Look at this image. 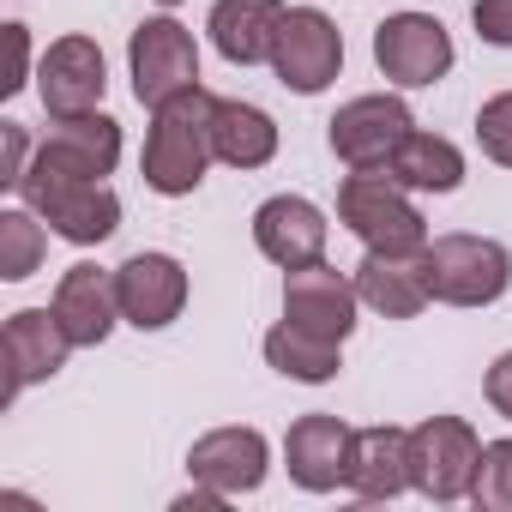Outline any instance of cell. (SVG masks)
Masks as SVG:
<instances>
[{
  "label": "cell",
  "instance_id": "obj_1",
  "mask_svg": "<svg viewBox=\"0 0 512 512\" xmlns=\"http://www.w3.org/2000/svg\"><path fill=\"white\" fill-rule=\"evenodd\" d=\"M211 91L193 85L181 97H169L163 109H151V133H145V187L163 193V199H187L199 181H205V163L217 157L211 151Z\"/></svg>",
  "mask_w": 512,
  "mask_h": 512
},
{
  "label": "cell",
  "instance_id": "obj_2",
  "mask_svg": "<svg viewBox=\"0 0 512 512\" xmlns=\"http://www.w3.org/2000/svg\"><path fill=\"white\" fill-rule=\"evenodd\" d=\"M338 217L374 253H422L428 247V223L410 205V187H398L386 169H350L338 187Z\"/></svg>",
  "mask_w": 512,
  "mask_h": 512
},
{
  "label": "cell",
  "instance_id": "obj_3",
  "mask_svg": "<svg viewBox=\"0 0 512 512\" xmlns=\"http://www.w3.org/2000/svg\"><path fill=\"white\" fill-rule=\"evenodd\" d=\"M422 278H428V296L446 302V308H488L506 296L512 284V253L488 235H434L422 247Z\"/></svg>",
  "mask_w": 512,
  "mask_h": 512
},
{
  "label": "cell",
  "instance_id": "obj_4",
  "mask_svg": "<svg viewBox=\"0 0 512 512\" xmlns=\"http://www.w3.org/2000/svg\"><path fill=\"white\" fill-rule=\"evenodd\" d=\"M19 193L73 247H97L121 229V199L109 193V181H73V175H49V169H25Z\"/></svg>",
  "mask_w": 512,
  "mask_h": 512
},
{
  "label": "cell",
  "instance_id": "obj_5",
  "mask_svg": "<svg viewBox=\"0 0 512 512\" xmlns=\"http://www.w3.org/2000/svg\"><path fill=\"white\" fill-rule=\"evenodd\" d=\"M482 470V440L464 416H428L410 428V488L422 500H464Z\"/></svg>",
  "mask_w": 512,
  "mask_h": 512
},
{
  "label": "cell",
  "instance_id": "obj_6",
  "mask_svg": "<svg viewBox=\"0 0 512 512\" xmlns=\"http://www.w3.org/2000/svg\"><path fill=\"white\" fill-rule=\"evenodd\" d=\"M127 67H133V97L145 109H163L169 97L199 85V49L193 31L175 19H145L127 43Z\"/></svg>",
  "mask_w": 512,
  "mask_h": 512
},
{
  "label": "cell",
  "instance_id": "obj_7",
  "mask_svg": "<svg viewBox=\"0 0 512 512\" xmlns=\"http://www.w3.org/2000/svg\"><path fill=\"white\" fill-rule=\"evenodd\" d=\"M344 67V31L320 13V7H290L278 49H272V73L296 91V97H320Z\"/></svg>",
  "mask_w": 512,
  "mask_h": 512
},
{
  "label": "cell",
  "instance_id": "obj_8",
  "mask_svg": "<svg viewBox=\"0 0 512 512\" xmlns=\"http://www.w3.org/2000/svg\"><path fill=\"white\" fill-rule=\"evenodd\" d=\"M374 67L404 85V91H422V85H440L452 73V37L440 19L428 13H398L374 31Z\"/></svg>",
  "mask_w": 512,
  "mask_h": 512
},
{
  "label": "cell",
  "instance_id": "obj_9",
  "mask_svg": "<svg viewBox=\"0 0 512 512\" xmlns=\"http://www.w3.org/2000/svg\"><path fill=\"white\" fill-rule=\"evenodd\" d=\"M416 133L410 109L398 97H356L344 103L332 121H326V139H332V157L344 169H386L392 151Z\"/></svg>",
  "mask_w": 512,
  "mask_h": 512
},
{
  "label": "cell",
  "instance_id": "obj_10",
  "mask_svg": "<svg viewBox=\"0 0 512 512\" xmlns=\"http://www.w3.org/2000/svg\"><path fill=\"white\" fill-rule=\"evenodd\" d=\"M115 163H121V121H109L103 109H91V115H55L49 139L31 157V169L73 175V181H103V175H115Z\"/></svg>",
  "mask_w": 512,
  "mask_h": 512
},
{
  "label": "cell",
  "instance_id": "obj_11",
  "mask_svg": "<svg viewBox=\"0 0 512 512\" xmlns=\"http://www.w3.org/2000/svg\"><path fill=\"white\" fill-rule=\"evenodd\" d=\"M115 290H121V320L127 326L163 332L187 308V266L175 253H133L127 266H115Z\"/></svg>",
  "mask_w": 512,
  "mask_h": 512
},
{
  "label": "cell",
  "instance_id": "obj_12",
  "mask_svg": "<svg viewBox=\"0 0 512 512\" xmlns=\"http://www.w3.org/2000/svg\"><path fill=\"white\" fill-rule=\"evenodd\" d=\"M326 241H332V223L302 193H278V199H266L260 211H253V247H260L272 266H284V272L326 260Z\"/></svg>",
  "mask_w": 512,
  "mask_h": 512
},
{
  "label": "cell",
  "instance_id": "obj_13",
  "mask_svg": "<svg viewBox=\"0 0 512 512\" xmlns=\"http://www.w3.org/2000/svg\"><path fill=\"white\" fill-rule=\"evenodd\" d=\"M266 470H272V446H266L260 428H211L187 452V476L205 482V488H217L223 500L253 494V488L266 482Z\"/></svg>",
  "mask_w": 512,
  "mask_h": 512
},
{
  "label": "cell",
  "instance_id": "obj_14",
  "mask_svg": "<svg viewBox=\"0 0 512 512\" xmlns=\"http://www.w3.org/2000/svg\"><path fill=\"white\" fill-rule=\"evenodd\" d=\"M356 308H362L356 278L332 272L326 260L284 272V320H296V326H308V332H320V338H338V344H344V338L356 332Z\"/></svg>",
  "mask_w": 512,
  "mask_h": 512
},
{
  "label": "cell",
  "instance_id": "obj_15",
  "mask_svg": "<svg viewBox=\"0 0 512 512\" xmlns=\"http://www.w3.org/2000/svg\"><path fill=\"white\" fill-rule=\"evenodd\" d=\"M79 344L67 338V326L55 320V308H19L7 320V332H0V356H7V404L37 386V380H55L67 368Z\"/></svg>",
  "mask_w": 512,
  "mask_h": 512
},
{
  "label": "cell",
  "instance_id": "obj_16",
  "mask_svg": "<svg viewBox=\"0 0 512 512\" xmlns=\"http://www.w3.org/2000/svg\"><path fill=\"white\" fill-rule=\"evenodd\" d=\"M37 91H43V109L49 115H91L109 91V67H103V49L91 37H61L49 43L43 67H37Z\"/></svg>",
  "mask_w": 512,
  "mask_h": 512
},
{
  "label": "cell",
  "instance_id": "obj_17",
  "mask_svg": "<svg viewBox=\"0 0 512 512\" xmlns=\"http://www.w3.org/2000/svg\"><path fill=\"white\" fill-rule=\"evenodd\" d=\"M350 440H356V428H344L332 410H314V416L290 422V434H284V464H290V476H296L308 494H332V488L350 476Z\"/></svg>",
  "mask_w": 512,
  "mask_h": 512
},
{
  "label": "cell",
  "instance_id": "obj_18",
  "mask_svg": "<svg viewBox=\"0 0 512 512\" xmlns=\"http://www.w3.org/2000/svg\"><path fill=\"white\" fill-rule=\"evenodd\" d=\"M49 308H55V320L67 326V338L79 350H97L115 332V320H121L115 272H103V266H67V278L55 284V302Z\"/></svg>",
  "mask_w": 512,
  "mask_h": 512
},
{
  "label": "cell",
  "instance_id": "obj_19",
  "mask_svg": "<svg viewBox=\"0 0 512 512\" xmlns=\"http://www.w3.org/2000/svg\"><path fill=\"white\" fill-rule=\"evenodd\" d=\"M284 0H217L211 7V43L229 67H260L272 61L278 49V31H284Z\"/></svg>",
  "mask_w": 512,
  "mask_h": 512
},
{
  "label": "cell",
  "instance_id": "obj_20",
  "mask_svg": "<svg viewBox=\"0 0 512 512\" xmlns=\"http://www.w3.org/2000/svg\"><path fill=\"white\" fill-rule=\"evenodd\" d=\"M344 488L362 494V500H398L410 488V428H392V422L356 428Z\"/></svg>",
  "mask_w": 512,
  "mask_h": 512
},
{
  "label": "cell",
  "instance_id": "obj_21",
  "mask_svg": "<svg viewBox=\"0 0 512 512\" xmlns=\"http://www.w3.org/2000/svg\"><path fill=\"white\" fill-rule=\"evenodd\" d=\"M356 290H362V308L386 314V320H416L434 296H428V278H422V253H374L356 266Z\"/></svg>",
  "mask_w": 512,
  "mask_h": 512
},
{
  "label": "cell",
  "instance_id": "obj_22",
  "mask_svg": "<svg viewBox=\"0 0 512 512\" xmlns=\"http://www.w3.org/2000/svg\"><path fill=\"white\" fill-rule=\"evenodd\" d=\"M211 151L229 169H266L278 157V121L241 97H217L211 103Z\"/></svg>",
  "mask_w": 512,
  "mask_h": 512
},
{
  "label": "cell",
  "instance_id": "obj_23",
  "mask_svg": "<svg viewBox=\"0 0 512 512\" xmlns=\"http://www.w3.org/2000/svg\"><path fill=\"white\" fill-rule=\"evenodd\" d=\"M266 362H272L284 380L326 386V380H338V368H344V344H338V338H320V332H308V326H296V320H278V326L266 332Z\"/></svg>",
  "mask_w": 512,
  "mask_h": 512
},
{
  "label": "cell",
  "instance_id": "obj_24",
  "mask_svg": "<svg viewBox=\"0 0 512 512\" xmlns=\"http://www.w3.org/2000/svg\"><path fill=\"white\" fill-rule=\"evenodd\" d=\"M386 175H392L398 187H410V193H452V187L464 181V151H458L452 139L416 127V133L392 151Z\"/></svg>",
  "mask_w": 512,
  "mask_h": 512
},
{
  "label": "cell",
  "instance_id": "obj_25",
  "mask_svg": "<svg viewBox=\"0 0 512 512\" xmlns=\"http://www.w3.org/2000/svg\"><path fill=\"white\" fill-rule=\"evenodd\" d=\"M43 253H49V235H43V223H37L31 205L0 211V278H7V284H25V278L43 266Z\"/></svg>",
  "mask_w": 512,
  "mask_h": 512
},
{
  "label": "cell",
  "instance_id": "obj_26",
  "mask_svg": "<svg viewBox=\"0 0 512 512\" xmlns=\"http://www.w3.org/2000/svg\"><path fill=\"white\" fill-rule=\"evenodd\" d=\"M470 500L482 512H512V440H488L482 446V470H476Z\"/></svg>",
  "mask_w": 512,
  "mask_h": 512
},
{
  "label": "cell",
  "instance_id": "obj_27",
  "mask_svg": "<svg viewBox=\"0 0 512 512\" xmlns=\"http://www.w3.org/2000/svg\"><path fill=\"white\" fill-rule=\"evenodd\" d=\"M476 145H482V157L512 169V91H500L476 109Z\"/></svg>",
  "mask_w": 512,
  "mask_h": 512
},
{
  "label": "cell",
  "instance_id": "obj_28",
  "mask_svg": "<svg viewBox=\"0 0 512 512\" xmlns=\"http://www.w3.org/2000/svg\"><path fill=\"white\" fill-rule=\"evenodd\" d=\"M0 187H19L25 181V169H31V133L19 127V121H0Z\"/></svg>",
  "mask_w": 512,
  "mask_h": 512
},
{
  "label": "cell",
  "instance_id": "obj_29",
  "mask_svg": "<svg viewBox=\"0 0 512 512\" xmlns=\"http://www.w3.org/2000/svg\"><path fill=\"white\" fill-rule=\"evenodd\" d=\"M470 19H476V37H482V43L512 49V0H476Z\"/></svg>",
  "mask_w": 512,
  "mask_h": 512
},
{
  "label": "cell",
  "instance_id": "obj_30",
  "mask_svg": "<svg viewBox=\"0 0 512 512\" xmlns=\"http://www.w3.org/2000/svg\"><path fill=\"white\" fill-rule=\"evenodd\" d=\"M482 392H488V404H494V410L512 422V350H506V356H494V368H488Z\"/></svg>",
  "mask_w": 512,
  "mask_h": 512
},
{
  "label": "cell",
  "instance_id": "obj_31",
  "mask_svg": "<svg viewBox=\"0 0 512 512\" xmlns=\"http://www.w3.org/2000/svg\"><path fill=\"white\" fill-rule=\"evenodd\" d=\"M7 43H13V79H0V91H25V73H31V37H25V25H7Z\"/></svg>",
  "mask_w": 512,
  "mask_h": 512
},
{
  "label": "cell",
  "instance_id": "obj_32",
  "mask_svg": "<svg viewBox=\"0 0 512 512\" xmlns=\"http://www.w3.org/2000/svg\"><path fill=\"white\" fill-rule=\"evenodd\" d=\"M157 7H181V0H157Z\"/></svg>",
  "mask_w": 512,
  "mask_h": 512
}]
</instances>
